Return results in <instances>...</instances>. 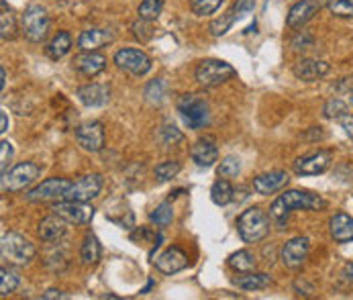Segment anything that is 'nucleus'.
Here are the masks:
<instances>
[{
	"mask_svg": "<svg viewBox=\"0 0 353 300\" xmlns=\"http://www.w3.org/2000/svg\"><path fill=\"white\" fill-rule=\"evenodd\" d=\"M21 31L23 35L33 41V43H41L48 37L50 31V17L48 10L39 4H29L23 12L21 19Z\"/></svg>",
	"mask_w": 353,
	"mask_h": 300,
	"instance_id": "nucleus-3",
	"label": "nucleus"
},
{
	"mask_svg": "<svg viewBox=\"0 0 353 300\" xmlns=\"http://www.w3.org/2000/svg\"><path fill=\"white\" fill-rule=\"evenodd\" d=\"M10 159H12V146H10V141L2 139L0 141V170H2V176L6 174V168H8Z\"/></svg>",
	"mask_w": 353,
	"mask_h": 300,
	"instance_id": "nucleus-42",
	"label": "nucleus"
},
{
	"mask_svg": "<svg viewBox=\"0 0 353 300\" xmlns=\"http://www.w3.org/2000/svg\"><path fill=\"white\" fill-rule=\"evenodd\" d=\"M241 172V159L237 155H227L219 166V178H235Z\"/></svg>",
	"mask_w": 353,
	"mask_h": 300,
	"instance_id": "nucleus-33",
	"label": "nucleus"
},
{
	"mask_svg": "<svg viewBox=\"0 0 353 300\" xmlns=\"http://www.w3.org/2000/svg\"><path fill=\"white\" fill-rule=\"evenodd\" d=\"M8 129V119H6V112L2 110V114H0V131L4 133Z\"/></svg>",
	"mask_w": 353,
	"mask_h": 300,
	"instance_id": "nucleus-45",
	"label": "nucleus"
},
{
	"mask_svg": "<svg viewBox=\"0 0 353 300\" xmlns=\"http://www.w3.org/2000/svg\"><path fill=\"white\" fill-rule=\"evenodd\" d=\"M316 10H321V6L314 0H301V2H296L290 8L286 23H288L290 29H301V27H304L316 14Z\"/></svg>",
	"mask_w": 353,
	"mask_h": 300,
	"instance_id": "nucleus-19",
	"label": "nucleus"
},
{
	"mask_svg": "<svg viewBox=\"0 0 353 300\" xmlns=\"http://www.w3.org/2000/svg\"><path fill=\"white\" fill-rule=\"evenodd\" d=\"M43 300H55V299H65V294L61 292V290H57V288H51V290H48L43 297H41Z\"/></svg>",
	"mask_w": 353,
	"mask_h": 300,
	"instance_id": "nucleus-44",
	"label": "nucleus"
},
{
	"mask_svg": "<svg viewBox=\"0 0 353 300\" xmlns=\"http://www.w3.org/2000/svg\"><path fill=\"white\" fill-rule=\"evenodd\" d=\"M190 157H192V161H194L196 166H201V168H210V166L219 159V150H216V146H214V139H210V137H202V139H199V141L192 146V150H190Z\"/></svg>",
	"mask_w": 353,
	"mask_h": 300,
	"instance_id": "nucleus-18",
	"label": "nucleus"
},
{
	"mask_svg": "<svg viewBox=\"0 0 353 300\" xmlns=\"http://www.w3.org/2000/svg\"><path fill=\"white\" fill-rule=\"evenodd\" d=\"M233 284L241 290H263L272 284V278L268 274H252V272H245L243 276H237L233 278Z\"/></svg>",
	"mask_w": 353,
	"mask_h": 300,
	"instance_id": "nucleus-26",
	"label": "nucleus"
},
{
	"mask_svg": "<svg viewBox=\"0 0 353 300\" xmlns=\"http://www.w3.org/2000/svg\"><path fill=\"white\" fill-rule=\"evenodd\" d=\"M19 284H21V278H19V274L14 270H10V268L0 270V294L2 297L12 294L19 288Z\"/></svg>",
	"mask_w": 353,
	"mask_h": 300,
	"instance_id": "nucleus-32",
	"label": "nucleus"
},
{
	"mask_svg": "<svg viewBox=\"0 0 353 300\" xmlns=\"http://www.w3.org/2000/svg\"><path fill=\"white\" fill-rule=\"evenodd\" d=\"M51 210L55 214H59L61 219H65L68 223H74V225H86L94 217V208L86 202H78V200L63 199L61 202H55Z\"/></svg>",
	"mask_w": 353,
	"mask_h": 300,
	"instance_id": "nucleus-9",
	"label": "nucleus"
},
{
	"mask_svg": "<svg viewBox=\"0 0 353 300\" xmlns=\"http://www.w3.org/2000/svg\"><path fill=\"white\" fill-rule=\"evenodd\" d=\"M196 82L204 88H214L229 82L235 76V68L221 59H202L194 70Z\"/></svg>",
	"mask_w": 353,
	"mask_h": 300,
	"instance_id": "nucleus-4",
	"label": "nucleus"
},
{
	"mask_svg": "<svg viewBox=\"0 0 353 300\" xmlns=\"http://www.w3.org/2000/svg\"><path fill=\"white\" fill-rule=\"evenodd\" d=\"M180 161H176V159H168V161H161L159 166H155V178L159 180V182H168V180H172L178 172H180Z\"/></svg>",
	"mask_w": 353,
	"mask_h": 300,
	"instance_id": "nucleus-34",
	"label": "nucleus"
},
{
	"mask_svg": "<svg viewBox=\"0 0 353 300\" xmlns=\"http://www.w3.org/2000/svg\"><path fill=\"white\" fill-rule=\"evenodd\" d=\"M161 139H163L165 146H176V143H180V141L184 139V135H182L174 125H165V127L161 129Z\"/></svg>",
	"mask_w": 353,
	"mask_h": 300,
	"instance_id": "nucleus-41",
	"label": "nucleus"
},
{
	"mask_svg": "<svg viewBox=\"0 0 353 300\" xmlns=\"http://www.w3.org/2000/svg\"><path fill=\"white\" fill-rule=\"evenodd\" d=\"M345 276L353 280V263H347V268H345Z\"/></svg>",
	"mask_w": 353,
	"mask_h": 300,
	"instance_id": "nucleus-47",
	"label": "nucleus"
},
{
	"mask_svg": "<svg viewBox=\"0 0 353 300\" xmlns=\"http://www.w3.org/2000/svg\"><path fill=\"white\" fill-rule=\"evenodd\" d=\"M0 76H2V82H0V88L4 90V88H6V70H4V68H0Z\"/></svg>",
	"mask_w": 353,
	"mask_h": 300,
	"instance_id": "nucleus-46",
	"label": "nucleus"
},
{
	"mask_svg": "<svg viewBox=\"0 0 353 300\" xmlns=\"http://www.w3.org/2000/svg\"><path fill=\"white\" fill-rule=\"evenodd\" d=\"M112 39L114 37L108 29H86V31H82L78 46L82 51H97L104 46H108Z\"/></svg>",
	"mask_w": 353,
	"mask_h": 300,
	"instance_id": "nucleus-22",
	"label": "nucleus"
},
{
	"mask_svg": "<svg viewBox=\"0 0 353 300\" xmlns=\"http://www.w3.org/2000/svg\"><path fill=\"white\" fill-rule=\"evenodd\" d=\"M0 253H2V257L8 263L25 266V263H29L35 257L37 250H35V246L27 237H23L19 233H6V235H2Z\"/></svg>",
	"mask_w": 353,
	"mask_h": 300,
	"instance_id": "nucleus-6",
	"label": "nucleus"
},
{
	"mask_svg": "<svg viewBox=\"0 0 353 300\" xmlns=\"http://www.w3.org/2000/svg\"><path fill=\"white\" fill-rule=\"evenodd\" d=\"M41 170L39 166L31 163V161H25V163H19L14 166L10 172H6L2 176V186L4 190H10V192H21L25 190L27 186H31L37 178H39Z\"/></svg>",
	"mask_w": 353,
	"mask_h": 300,
	"instance_id": "nucleus-7",
	"label": "nucleus"
},
{
	"mask_svg": "<svg viewBox=\"0 0 353 300\" xmlns=\"http://www.w3.org/2000/svg\"><path fill=\"white\" fill-rule=\"evenodd\" d=\"M255 255L252 251L239 250L235 251L231 257H229V266L235 270V272H253L255 270Z\"/></svg>",
	"mask_w": 353,
	"mask_h": 300,
	"instance_id": "nucleus-31",
	"label": "nucleus"
},
{
	"mask_svg": "<svg viewBox=\"0 0 353 300\" xmlns=\"http://www.w3.org/2000/svg\"><path fill=\"white\" fill-rule=\"evenodd\" d=\"M0 8H2V14H0V37H2V41H10V39H14V35H17L14 12H12V8L6 4V0H0Z\"/></svg>",
	"mask_w": 353,
	"mask_h": 300,
	"instance_id": "nucleus-27",
	"label": "nucleus"
},
{
	"mask_svg": "<svg viewBox=\"0 0 353 300\" xmlns=\"http://www.w3.org/2000/svg\"><path fill=\"white\" fill-rule=\"evenodd\" d=\"M150 219H152L157 227H168V225L172 223V219H174L172 204H170V202H161V204L153 210L152 214H150Z\"/></svg>",
	"mask_w": 353,
	"mask_h": 300,
	"instance_id": "nucleus-35",
	"label": "nucleus"
},
{
	"mask_svg": "<svg viewBox=\"0 0 353 300\" xmlns=\"http://www.w3.org/2000/svg\"><path fill=\"white\" fill-rule=\"evenodd\" d=\"M101 255L102 248L101 243H99V239H97L92 233H88V235L84 237L82 248H80V259H82V263H84V266H94V263H99Z\"/></svg>",
	"mask_w": 353,
	"mask_h": 300,
	"instance_id": "nucleus-28",
	"label": "nucleus"
},
{
	"mask_svg": "<svg viewBox=\"0 0 353 300\" xmlns=\"http://www.w3.org/2000/svg\"><path fill=\"white\" fill-rule=\"evenodd\" d=\"M323 112H325V117H329V119H343V117L347 114V104H345L343 100L331 99L325 104Z\"/></svg>",
	"mask_w": 353,
	"mask_h": 300,
	"instance_id": "nucleus-38",
	"label": "nucleus"
},
{
	"mask_svg": "<svg viewBox=\"0 0 353 300\" xmlns=\"http://www.w3.org/2000/svg\"><path fill=\"white\" fill-rule=\"evenodd\" d=\"M165 90H168V84H165V80L163 78H157V80H153L150 82V86L145 88V97L150 102H155V104H159L163 97H165Z\"/></svg>",
	"mask_w": 353,
	"mask_h": 300,
	"instance_id": "nucleus-37",
	"label": "nucleus"
},
{
	"mask_svg": "<svg viewBox=\"0 0 353 300\" xmlns=\"http://www.w3.org/2000/svg\"><path fill=\"white\" fill-rule=\"evenodd\" d=\"M350 99H352V104H353V90H352V94H350Z\"/></svg>",
	"mask_w": 353,
	"mask_h": 300,
	"instance_id": "nucleus-49",
	"label": "nucleus"
},
{
	"mask_svg": "<svg viewBox=\"0 0 353 300\" xmlns=\"http://www.w3.org/2000/svg\"><path fill=\"white\" fill-rule=\"evenodd\" d=\"M102 190V176L101 174H86L80 180L72 182V186L65 192V200H78V202H90L97 199Z\"/></svg>",
	"mask_w": 353,
	"mask_h": 300,
	"instance_id": "nucleus-10",
	"label": "nucleus"
},
{
	"mask_svg": "<svg viewBox=\"0 0 353 300\" xmlns=\"http://www.w3.org/2000/svg\"><path fill=\"white\" fill-rule=\"evenodd\" d=\"M233 194H235V190H233V186L229 184V180H227V178L216 180V182L212 184V188H210V199H212L214 204H219V206L229 204L231 200L235 199Z\"/></svg>",
	"mask_w": 353,
	"mask_h": 300,
	"instance_id": "nucleus-30",
	"label": "nucleus"
},
{
	"mask_svg": "<svg viewBox=\"0 0 353 300\" xmlns=\"http://www.w3.org/2000/svg\"><path fill=\"white\" fill-rule=\"evenodd\" d=\"M178 112L184 119V123L190 129H202L208 125L210 121V112H208V102L199 97V94H182L178 102Z\"/></svg>",
	"mask_w": 353,
	"mask_h": 300,
	"instance_id": "nucleus-5",
	"label": "nucleus"
},
{
	"mask_svg": "<svg viewBox=\"0 0 353 300\" xmlns=\"http://www.w3.org/2000/svg\"><path fill=\"white\" fill-rule=\"evenodd\" d=\"M327 202L321 199L319 194H312L308 190H286L284 194H280L278 199L272 202V217L280 223H284L288 219V214L296 208L304 210H321L325 208Z\"/></svg>",
	"mask_w": 353,
	"mask_h": 300,
	"instance_id": "nucleus-1",
	"label": "nucleus"
},
{
	"mask_svg": "<svg viewBox=\"0 0 353 300\" xmlns=\"http://www.w3.org/2000/svg\"><path fill=\"white\" fill-rule=\"evenodd\" d=\"M76 141L78 146L84 151H90V153H97L104 148V127L99 121H92V123H86V125H80L76 129Z\"/></svg>",
	"mask_w": 353,
	"mask_h": 300,
	"instance_id": "nucleus-12",
	"label": "nucleus"
},
{
	"mask_svg": "<svg viewBox=\"0 0 353 300\" xmlns=\"http://www.w3.org/2000/svg\"><path fill=\"white\" fill-rule=\"evenodd\" d=\"M65 229H68V221L61 219L59 214H53V217H48V219H43L39 223L37 233H39V237L43 241L53 243V241H57V239H61L65 235Z\"/></svg>",
	"mask_w": 353,
	"mask_h": 300,
	"instance_id": "nucleus-21",
	"label": "nucleus"
},
{
	"mask_svg": "<svg viewBox=\"0 0 353 300\" xmlns=\"http://www.w3.org/2000/svg\"><path fill=\"white\" fill-rule=\"evenodd\" d=\"M314 2H316V4H319L321 8H323V6H329V4H331L333 0H314Z\"/></svg>",
	"mask_w": 353,
	"mask_h": 300,
	"instance_id": "nucleus-48",
	"label": "nucleus"
},
{
	"mask_svg": "<svg viewBox=\"0 0 353 300\" xmlns=\"http://www.w3.org/2000/svg\"><path fill=\"white\" fill-rule=\"evenodd\" d=\"M72 48V37H70V33L68 31H59L53 39H51L50 43H48V55H50L51 59H61L68 51Z\"/></svg>",
	"mask_w": 353,
	"mask_h": 300,
	"instance_id": "nucleus-29",
	"label": "nucleus"
},
{
	"mask_svg": "<svg viewBox=\"0 0 353 300\" xmlns=\"http://www.w3.org/2000/svg\"><path fill=\"white\" fill-rule=\"evenodd\" d=\"M114 63L133 74V76H145L150 70H152V57L141 50H133V48H127V50H121L114 53Z\"/></svg>",
	"mask_w": 353,
	"mask_h": 300,
	"instance_id": "nucleus-8",
	"label": "nucleus"
},
{
	"mask_svg": "<svg viewBox=\"0 0 353 300\" xmlns=\"http://www.w3.org/2000/svg\"><path fill=\"white\" fill-rule=\"evenodd\" d=\"M74 66L80 74L88 76V78H94L97 74H101L102 70L106 68V57L101 53H94V51H84L82 55H78L74 59Z\"/></svg>",
	"mask_w": 353,
	"mask_h": 300,
	"instance_id": "nucleus-20",
	"label": "nucleus"
},
{
	"mask_svg": "<svg viewBox=\"0 0 353 300\" xmlns=\"http://www.w3.org/2000/svg\"><path fill=\"white\" fill-rule=\"evenodd\" d=\"M331 159H333L331 151H316L312 155L301 157L294 163V172L301 174V176H319L331 166Z\"/></svg>",
	"mask_w": 353,
	"mask_h": 300,
	"instance_id": "nucleus-14",
	"label": "nucleus"
},
{
	"mask_svg": "<svg viewBox=\"0 0 353 300\" xmlns=\"http://www.w3.org/2000/svg\"><path fill=\"white\" fill-rule=\"evenodd\" d=\"M308 250H310V241L306 237H294L290 239L284 250H282V261L286 268L290 270H299L303 268V263L308 257Z\"/></svg>",
	"mask_w": 353,
	"mask_h": 300,
	"instance_id": "nucleus-15",
	"label": "nucleus"
},
{
	"mask_svg": "<svg viewBox=\"0 0 353 300\" xmlns=\"http://www.w3.org/2000/svg\"><path fill=\"white\" fill-rule=\"evenodd\" d=\"M329 72V63L325 61H316V59H303L294 66V76L304 82H312L323 78Z\"/></svg>",
	"mask_w": 353,
	"mask_h": 300,
	"instance_id": "nucleus-24",
	"label": "nucleus"
},
{
	"mask_svg": "<svg viewBox=\"0 0 353 300\" xmlns=\"http://www.w3.org/2000/svg\"><path fill=\"white\" fill-rule=\"evenodd\" d=\"M288 174L282 172V170H276V172H270V174H261L253 180V190L257 194H274L278 190H282L286 184H288Z\"/></svg>",
	"mask_w": 353,
	"mask_h": 300,
	"instance_id": "nucleus-16",
	"label": "nucleus"
},
{
	"mask_svg": "<svg viewBox=\"0 0 353 300\" xmlns=\"http://www.w3.org/2000/svg\"><path fill=\"white\" fill-rule=\"evenodd\" d=\"M341 123H343V129H345V133L350 135L353 139V114L350 117V114H345L343 119H341Z\"/></svg>",
	"mask_w": 353,
	"mask_h": 300,
	"instance_id": "nucleus-43",
	"label": "nucleus"
},
{
	"mask_svg": "<svg viewBox=\"0 0 353 300\" xmlns=\"http://www.w3.org/2000/svg\"><path fill=\"white\" fill-rule=\"evenodd\" d=\"M237 231L239 237L245 243H257L261 239L268 237L270 233V217L265 210H261L259 206H253L241 212V217L237 219Z\"/></svg>",
	"mask_w": 353,
	"mask_h": 300,
	"instance_id": "nucleus-2",
	"label": "nucleus"
},
{
	"mask_svg": "<svg viewBox=\"0 0 353 300\" xmlns=\"http://www.w3.org/2000/svg\"><path fill=\"white\" fill-rule=\"evenodd\" d=\"M188 266V257L186 253L178 248H170L165 250L157 259H155V268L163 274H176L180 270H184Z\"/></svg>",
	"mask_w": 353,
	"mask_h": 300,
	"instance_id": "nucleus-17",
	"label": "nucleus"
},
{
	"mask_svg": "<svg viewBox=\"0 0 353 300\" xmlns=\"http://www.w3.org/2000/svg\"><path fill=\"white\" fill-rule=\"evenodd\" d=\"M165 0H143L141 6H139V19L143 21H155L163 8Z\"/></svg>",
	"mask_w": 353,
	"mask_h": 300,
	"instance_id": "nucleus-36",
	"label": "nucleus"
},
{
	"mask_svg": "<svg viewBox=\"0 0 353 300\" xmlns=\"http://www.w3.org/2000/svg\"><path fill=\"white\" fill-rule=\"evenodd\" d=\"M329 10L335 17H353V0H333L329 4Z\"/></svg>",
	"mask_w": 353,
	"mask_h": 300,
	"instance_id": "nucleus-40",
	"label": "nucleus"
},
{
	"mask_svg": "<svg viewBox=\"0 0 353 300\" xmlns=\"http://www.w3.org/2000/svg\"><path fill=\"white\" fill-rule=\"evenodd\" d=\"M110 90L104 84H86L78 88V99L86 106H102L108 102Z\"/></svg>",
	"mask_w": 353,
	"mask_h": 300,
	"instance_id": "nucleus-25",
	"label": "nucleus"
},
{
	"mask_svg": "<svg viewBox=\"0 0 353 300\" xmlns=\"http://www.w3.org/2000/svg\"><path fill=\"white\" fill-rule=\"evenodd\" d=\"M329 231H331V237L337 243L353 241V219L350 214H345V212H337L329 221Z\"/></svg>",
	"mask_w": 353,
	"mask_h": 300,
	"instance_id": "nucleus-23",
	"label": "nucleus"
},
{
	"mask_svg": "<svg viewBox=\"0 0 353 300\" xmlns=\"http://www.w3.org/2000/svg\"><path fill=\"white\" fill-rule=\"evenodd\" d=\"M252 10H253V0H237V2H235V6H233L225 17H221V19H216V21H212V23H210V33H212L214 37L225 35L237 19L245 17V14H248V12H252Z\"/></svg>",
	"mask_w": 353,
	"mask_h": 300,
	"instance_id": "nucleus-13",
	"label": "nucleus"
},
{
	"mask_svg": "<svg viewBox=\"0 0 353 300\" xmlns=\"http://www.w3.org/2000/svg\"><path fill=\"white\" fill-rule=\"evenodd\" d=\"M223 0H190V8L194 10V14L204 17V14H212Z\"/></svg>",
	"mask_w": 353,
	"mask_h": 300,
	"instance_id": "nucleus-39",
	"label": "nucleus"
},
{
	"mask_svg": "<svg viewBox=\"0 0 353 300\" xmlns=\"http://www.w3.org/2000/svg\"><path fill=\"white\" fill-rule=\"evenodd\" d=\"M70 186H72V182L65 178H50V180L41 182L39 186H35L33 190H29L25 197L31 202H48V200L63 199Z\"/></svg>",
	"mask_w": 353,
	"mask_h": 300,
	"instance_id": "nucleus-11",
	"label": "nucleus"
}]
</instances>
